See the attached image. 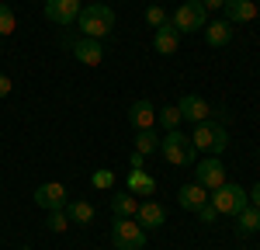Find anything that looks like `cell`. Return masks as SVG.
Masks as SVG:
<instances>
[{
    "instance_id": "cell-1",
    "label": "cell",
    "mask_w": 260,
    "mask_h": 250,
    "mask_svg": "<svg viewBox=\"0 0 260 250\" xmlns=\"http://www.w3.org/2000/svg\"><path fill=\"white\" fill-rule=\"evenodd\" d=\"M115 21L118 18L108 4H87L80 11V18H77V28H80L83 39H108L115 32Z\"/></svg>"
},
{
    "instance_id": "cell-2",
    "label": "cell",
    "mask_w": 260,
    "mask_h": 250,
    "mask_svg": "<svg viewBox=\"0 0 260 250\" xmlns=\"http://www.w3.org/2000/svg\"><path fill=\"white\" fill-rule=\"evenodd\" d=\"M191 146H194L198 153L215 157V153H222V149L229 146V132H225L222 122H198L194 125V136H191Z\"/></svg>"
},
{
    "instance_id": "cell-3",
    "label": "cell",
    "mask_w": 260,
    "mask_h": 250,
    "mask_svg": "<svg viewBox=\"0 0 260 250\" xmlns=\"http://www.w3.org/2000/svg\"><path fill=\"white\" fill-rule=\"evenodd\" d=\"M208 202L215 205V212L219 215H240L243 208L250 205V195H246V188H240V184H225L222 188H215L212 195H208Z\"/></svg>"
},
{
    "instance_id": "cell-4",
    "label": "cell",
    "mask_w": 260,
    "mask_h": 250,
    "mask_svg": "<svg viewBox=\"0 0 260 250\" xmlns=\"http://www.w3.org/2000/svg\"><path fill=\"white\" fill-rule=\"evenodd\" d=\"M170 24L177 28L180 35H194L208 24V11L201 7V0H184L177 11L170 14Z\"/></svg>"
},
{
    "instance_id": "cell-5",
    "label": "cell",
    "mask_w": 260,
    "mask_h": 250,
    "mask_svg": "<svg viewBox=\"0 0 260 250\" xmlns=\"http://www.w3.org/2000/svg\"><path fill=\"white\" fill-rule=\"evenodd\" d=\"M160 153H163V160H167V164H174V167L194 164V146H191V139H187L180 129L167 132V139H160Z\"/></svg>"
},
{
    "instance_id": "cell-6",
    "label": "cell",
    "mask_w": 260,
    "mask_h": 250,
    "mask_svg": "<svg viewBox=\"0 0 260 250\" xmlns=\"http://www.w3.org/2000/svg\"><path fill=\"white\" fill-rule=\"evenodd\" d=\"M146 229L136 223V219H115L111 223V243L118 250H142L146 247Z\"/></svg>"
},
{
    "instance_id": "cell-7",
    "label": "cell",
    "mask_w": 260,
    "mask_h": 250,
    "mask_svg": "<svg viewBox=\"0 0 260 250\" xmlns=\"http://www.w3.org/2000/svg\"><path fill=\"white\" fill-rule=\"evenodd\" d=\"M194 177H198V184H201V188L215 191V188L225 184V167H222L219 157H201L198 167H194Z\"/></svg>"
},
{
    "instance_id": "cell-8",
    "label": "cell",
    "mask_w": 260,
    "mask_h": 250,
    "mask_svg": "<svg viewBox=\"0 0 260 250\" xmlns=\"http://www.w3.org/2000/svg\"><path fill=\"white\" fill-rule=\"evenodd\" d=\"M83 4L80 0H45V18L52 21V24H77V18H80Z\"/></svg>"
},
{
    "instance_id": "cell-9",
    "label": "cell",
    "mask_w": 260,
    "mask_h": 250,
    "mask_svg": "<svg viewBox=\"0 0 260 250\" xmlns=\"http://www.w3.org/2000/svg\"><path fill=\"white\" fill-rule=\"evenodd\" d=\"M70 52H73L83 66H101V63H104V42L77 35V39H73V45H70Z\"/></svg>"
},
{
    "instance_id": "cell-10",
    "label": "cell",
    "mask_w": 260,
    "mask_h": 250,
    "mask_svg": "<svg viewBox=\"0 0 260 250\" xmlns=\"http://www.w3.org/2000/svg\"><path fill=\"white\" fill-rule=\"evenodd\" d=\"M66 202H70V198H66V184H62V181H45V184L35 188V205L45 208V212H49V208H62Z\"/></svg>"
},
{
    "instance_id": "cell-11",
    "label": "cell",
    "mask_w": 260,
    "mask_h": 250,
    "mask_svg": "<svg viewBox=\"0 0 260 250\" xmlns=\"http://www.w3.org/2000/svg\"><path fill=\"white\" fill-rule=\"evenodd\" d=\"M177 108H180V118L191 122V125L208 122V115H212V108H208V101H205L201 94H184L177 101Z\"/></svg>"
},
{
    "instance_id": "cell-12",
    "label": "cell",
    "mask_w": 260,
    "mask_h": 250,
    "mask_svg": "<svg viewBox=\"0 0 260 250\" xmlns=\"http://www.w3.org/2000/svg\"><path fill=\"white\" fill-rule=\"evenodd\" d=\"M136 223H139L146 233H156V229H163V223H167V208H163L160 202H142L139 212H136Z\"/></svg>"
},
{
    "instance_id": "cell-13",
    "label": "cell",
    "mask_w": 260,
    "mask_h": 250,
    "mask_svg": "<svg viewBox=\"0 0 260 250\" xmlns=\"http://www.w3.org/2000/svg\"><path fill=\"white\" fill-rule=\"evenodd\" d=\"M128 122H132L136 132H142V129H156V108H153V101L139 98V101L128 108Z\"/></svg>"
},
{
    "instance_id": "cell-14",
    "label": "cell",
    "mask_w": 260,
    "mask_h": 250,
    "mask_svg": "<svg viewBox=\"0 0 260 250\" xmlns=\"http://www.w3.org/2000/svg\"><path fill=\"white\" fill-rule=\"evenodd\" d=\"M180 39H184V35L167 21L163 28H156V35H153V49H156L160 56H174V52L180 49Z\"/></svg>"
},
{
    "instance_id": "cell-15",
    "label": "cell",
    "mask_w": 260,
    "mask_h": 250,
    "mask_svg": "<svg viewBox=\"0 0 260 250\" xmlns=\"http://www.w3.org/2000/svg\"><path fill=\"white\" fill-rule=\"evenodd\" d=\"M222 14H225L229 24H246V21L257 18V4H253V0H225Z\"/></svg>"
},
{
    "instance_id": "cell-16",
    "label": "cell",
    "mask_w": 260,
    "mask_h": 250,
    "mask_svg": "<svg viewBox=\"0 0 260 250\" xmlns=\"http://www.w3.org/2000/svg\"><path fill=\"white\" fill-rule=\"evenodd\" d=\"M205 42L212 45V49H225L229 42H233V24L225 18H215L205 24Z\"/></svg>"
},
{
    "instance_id": "cell-17",
    "label": "cell",
    "mask_w": 260,
    "mask_h": 250,
    "mask_svg": "<svg viewBox=\"0 0 260 250\" xmlns=\"http://www.w3.org/2000/svg\"><path fill=\"white\" fill-rule=\"evenodd\" d=\"M208 195H212L208 188H201L198 181H191V184H184L177 191V202H180V208H187V212H198V208L208 202Z\"/></svg>"
},
{
    "instance_id": "cell-18",
    "label": "cell",
    "mask_w": 260,
    "mask_h": 250,
    "mask_svg": "<svg viewBox=\"0 0 260 250\" xmlns=\"http://www.w3.org/2000/svg\"><path fill=\"white\" fill-rule=\"evenodd\" d=\"M125 191H128V195H139V198H149V195L156 191V181H153L146 170H128V177H125Z\"/></svg>"
},
{
    "instance_id": "cell-19",
    "label": "cell",
    "mask_w": 260,
    "mask_h": 250,
    "mask_svg": "<svg viewBox=\"0 0 260 250\" xmlns=\"http://www.w3.org/2000/svg\"><path fill=\"white\" fill-rule=\"evenodd\" d=\"M111 212H115V219H136V212H139V198L128 195V191L111 195Z\"/></svg>"
},
{
    "instance_id": "cell-20",
    "label": "cell",
    "mask_w": 260,
    "mask_h": 250,
    "mask_svg": "<svg viewBox=\"0 0 260 250\" xmlns=\"http://www.w3.org/2000/svg\"><path fill=\"white\" fill-rule=\"evenodd\" d=\"M233 219H236V236H253V233H260V208L246 205L240 215H233Z\"/></svg>"
},
{
    "instance_id": "cell-21",
    "label": "cell",
    "mask_w": 260,
    "mask_h": 250,
    "mask_svg": "<svg viewBox=\"0 0 260 250\" xmlns=\"http://www.w3.org/2000/svg\"><path fill=\"white\" fill-rule=\"evenodd\" d=\"M66 219H70V223H77V226H87V223H94V205H90V202H66Z\"/></svg>"
},
{
    "instance_id": "cell-22",
    "label": "cell",
    "mask_w": 260,
    "mask_h": 250,
    "mask_svg": "<svg viewBox=\"0 0 260 250\" xmlns=\"http://www.w3.org/2000/svg\"><path fill=\"white\" fill-rule=\"evenodd\" d=\"M180 122H184V118H180V108H177V104H163L160 111H156V125H163L167 132L180 129Z\"/></svg>"
},
{
    "instance_id": "cell-23",
    "label": "cell",
    "mask_w": 260,
    "mask_h": 250,
    "mask_svg": "<svg viewBox=\"0 0 260 250\" xmlns=\"http://www.w3.org/2000/svg\"><path fill=\"white\" fill-rule=\"evenodd\" d=\"M156 149H160V136H156L153 129H142V132H136V153L149 157V153H156Z\"/></svg>"
},
{
    "instance_id": "cell-24",
    "label": "cell",
    "mask_w": 260,
    "mask_h": 250,
    "mask_svg": "<svg viewBox=\"0 0 260 250\" xmlns=\"http://www.w3.org/2000/svg\"><path fill=\"white\" fill-rule=\"evenodd\" d=\"M45 226L52 229L56 236H59V233H66V226H70V219H66V208H49V215H45Z\"/></svg>"
},
{
    "instance_id": "cell-25",
    "label": "cell",
    "mask_w": 260,
    "mask_h": 250,
    "mask_svg": "<svg viewBox=\"0 0 260 250\" xmlns=\"http://www.w3.org/2000/svg\"><path fill=\"white\" fill-rule=\"evenodd\" d=\"M14 28H18V18H14V11H11V4H0V39L14 35Z\"/></svg>"
},
{
    "instance_id": "cell-26",
    "label": "cell",
    "mask_w": 260,
    "mask_h": 250,
    "mask_svg": "<svg viewBox=\"0 0 260 250\" xmlns=\"http://www.w3.org/2000/svg\"><path fill=\"white\" fill-rule=\"evenodd\" d=\"M90 184L98 188V191H108V188L115 184V170H108V167L94 170V174H90Z\"/></svg>"
},
{
    "instance_id": "cell-27",
    "label": "cell",
    "mask_w": 260,
    "mask_h": 250,
    "mask_svg": "<svg viewBox=\"0 0 260 250\" xmlns=\"http://www.w3.org/2000/svg\"><path fill=\"white\" fill-rule=\"evenodd\" d=\"M146 21H149L153 28H163L170 18H167V11H163L160 4H149V7H146Z\"/></svg>"
},
{
    "instance_id": "cell-28",
    "label": "cell",
    "mask_w": 260,
    "mask_h": 250,
    "mask_svg": "<svg viewBox=\"0 0 260 250\" xmlns=\"http://www.w3.org/2000/svg\"><path fill=\"white\" fill-rule=\"evenodd\" d=\"M194 215H198L201 223H215V219H219V212H215V205H212V202H205V205H201Z\"/></svg>"
},
{
    "instance_id": "cell-29",
    "label": "cell",
    "mask_w": 260,
    "mask_h": 250,
    "mask_svg": "<svg viewBox=\"0 0 260 250\" xmlns=\"http://www.w3.org/2000/svg\"><path fill=\"white\" fill-rule=\"evenodd\" d=\"M11 90H14V80H11L7 73H0V101H4V98H11Z\"/></svg>"
},
{
    "instance_id": "cell-30",
    "label": "cell",
    "mask_w": 260,
    "mask_h": 250,
    "mask_svg": "<svg viewBox=\"0 0 260 250\" xmlns=\"http://www.w3.org/2000/svg\"><path fill=\"white\" fill-rule=\"evenodd\" d=\"M201 7L212 14V11H222V7H225V0H201Z\"/></svg>"
},
{
    "instance_id": "cell-31",
    "label": "cell",
    "mask_w": 260,
    "mask_h": 250,
    "mask_svg": "<svg viewBox=\"0 0 260 250\" xmlns=\"http://www.w3.org/2000/svg\"><path fill=\"white\" fill-rule=\"evenodd\" d=\"M250 205H253V208H260V181H257L253 188H250Z\"/></svg>"
},
{
    "instance_id": "cell-32",
    "label": "cell",
    "mask_w": 260,
    "mask_h": 250,
    "mask_svg": "<svg viewBox=\"0 0 260 250\" xmlns=\"http://www.w3.org/2000/svg\"><path fill=\"white\" fill-rule=\"evenodd\" d=\"M128 164H132V170H142V164H146V157H142V153H132V157H128Z\"/></svg>"
},
{
    "instance_id": "cell-33",
    "label": "cell",
    "mask_w": 260,
    "mask_h": 250,
    "mask_svg": "<svg viewBox=\"0 0 260 250\" xmlns=\"http://www.w3.org/2000/svg\"><path fill=\"white\" fill-rule=\"evenodd\" d=\"M21 250H31V247H21Z\"/></svg>"
}]
</instances>
